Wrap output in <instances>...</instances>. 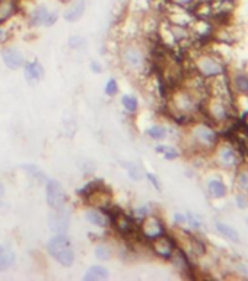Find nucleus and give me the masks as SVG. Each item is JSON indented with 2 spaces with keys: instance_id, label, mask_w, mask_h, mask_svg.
<instances>
[{
  "instance_id": "obj_4",
  "label": "nucleus",
  "mask_w": 248,
  "mask_h": 281,
  "mask_svg": "<svg viewBox=\"0 0 248 281\" xmlns=\"http://www.w3.org/2000/svg\"><path fill=\"white\" fill-rule=\"evenodd\" d=\"M57 18H59L57 12L50 11L49 8L44 6V5H39V6H37V8L31 12L29 24L32 26H51L53 24H56Z\"/></svg>"
},
{
  "instance_id": "obj_21",
  "label": "nucleus",
  "mask_w": 248,
  "mask_h": 281,
  "mask_svg": "<svg viewBox=\"0 0 248 281\" xmlns=\"http://www.w3.org/2000/svg\"><path fill=\"white\" fill-rule=\"evenodd\" d=\"M234 85H235L236 91L239 94H248V75L247 74H238L235 78H234Z\"/></svg>"
},
{
  "instance_id": "obj_15",
  "label": "nucleus",
  "mask_w": 248,
  "mask_h": 281,
  "mask_svg": "<svg viewBox=\"0 0 248 281\" xmlns=\"http://www.w3.org/2000/svg\"><path fill=\"white\" fill-rule=\"evenodd\" d=\"M218 158H219V163L223 167H234L238 163V157H236L235 151L231 148V147H222L218 153Z\"/></svg>"
},
{
  "instance_id": "obj_25",
  "label": "nucleus",
  "mask_w": 248,
  "mask_h": 281,
  "mask_svg": "<svg viewBox=\"0 0 248 281\" xmlns=\"http://www.w3.org/2000/svg\"><path fill=\"white\" fill-rule=\"evenodd\" d=\"M95 255H97V258L101 259V261H107V259L111 258V251H110L107 246L99 244V246H97V249H95Z\"/></svg>"
},
{
  "instance_id": "obj_19",
  "label": "nucleus",
  "mask_w": 248,
  "mask_h": 281,
  "mask_svg": "<svg viewBox=\"0 0 248 281\" xmlns=\"http://www.w3.org/2000/svg\"><path fill=\"white\" fill-rule=\"evenodd\" d=\"M208 189H209V193L213 198H223L228 192L226 185L221 180H211L209 185H208Z\"/></svg>"
},
{
  "instance_id": "obj_13",
  "label": "nucleus",
  "mask_w": 248,
  "mask_h": 281,
  "mask_svg": "<svg viewBox=\"0 0 248 281\" xmlns=\"http://www.w3.org/2000/svg\"><path fill=\"white\" fill-rule=\"evenodd\" d=\"M18 12V0H0V25Z\"/></svg>"
},
{
  "instance_id": "obj_24",
  "label": "nucleus",
  "mask_w": 248,
  "mask_h": 281,
  "mask_svg": "<svg viewBox=\"0 0 248 281\" xmlns=\"http://www.w3.org/2000/svg\"><path fill=\"white\" fill-rule=\"evenodd\" d=\"M148 135L152 139H163L167 136V130L162 126H152L148 130Z\"/></svg>"
},
{
  "instance_id": "obj_34",
  "label": "nucleus",
  "mask_w": 248,
  "mask_h": 281,
  "mask_svg": "<svg viewBox=\"0 0 248 281\" xmlns=\"http://www.w3.org/2000/svg\"><path fill=\"white\" fill-rule=\"evenodd\" d=\"M245 205H247L245 198H244V196H238V206H239V208H244Z\"/></svg>"
},
{
  "instance_id": "obj_17",
  "label": "nucleus",
  "mask_w": 248,
  "mask_h": 281,
  "mask_svg": "<svg viewBox=\"0 0 248 281\" xmlns=\"http://www.w3.org/2000/svg\"><path fill=\"white\" fill-rule=\"evenodd\" d=\"M15 264V254L8 246H0V272L9 269Z\"/></svg>"
},
{
  "instance_id": "obj_27",
  "label": "nucleus",
  "mask_w": 248,
  "mask_h": 281,
  "mask_svg": "<svg viewBox=\"0 0 248 281\" xmlns=\"http://www.w3.org/2000/svg\"><path fill=\"white\" fill-rule=\"evenodd\" d=\"M22 168L26 170L28 173H31L32 178H37V179L39 178V179H43V176H44L43 171H41L37 166H34V164H26V166H22Z\"/></svg>"
},
{
  "instance_id": "obj_6",
  "label": "nucleus",
  "mask_w": 248,
  "mask_h": 281,
  "mask_svg": "<svg viewBox=\"0 0 248 281\" xmlns=\"http://www.w3.org/2000/svg\"><path fill=\"white\" fill-rule=\"evenodd\" d=\"M140 231L145 237H148L150 240L156 239L162 236L165 230H163V226L162 223L155 217H146L143 220V223L140 224Z\"/></svg>"
},
{
  "instance_id": "obj_33",
  "label": "nucleus",
  "mask_w": 248,
  "mask_h": 281,
  "mask_svg": "<svg viewBox=\"0 0 248 281\" xmlns=\"http://www.w3.org/2000/svg\"><path fill=\"white\" fill-rule=\"evenodd\" d=\"M91 69H92V72H97V74L102 72V67H101V64L95 63V62H92V63H91Z\"/></svg>"
},
{
  "instance_id": "obj_7",
  "label": "nucleus",
  "mask_w": 248,
  "mask_h": 281,
  "mask_svg": "<svg viewBox=\"0 0 248 281\" xmlns=\"http://www.w3.org/2000/svg\"><path fill=\"white\" fill-rule=\"evenodd\" d=\"M50 227L56 233H64L69 227V213L64 208L53 209L50 216Z\"/></svg>"
},
{
  "instance_id": "obj_2",
  "label": "nucleus",
  "mask_w": 248,
  "mask_h": 281,
  "mask_svg": "<svg viewBox=\"0 0 248 281\" xmlns=\"http://www.w3.org/2000/svg\"><path fill=\"white\" fill-rule=\"evenodd\" d=\"M108 220H111L112 226L115 227V230L118 231L121 236H132L135 234V221L132 217H129L124 211L118 208H112L108 209Z\"/></svg>"
},
{
  "instance_id": "obj_30",
  "label": "nucleus",
  "mask_w": 248,
  "mask_h": 281,
  "mask_svg": "<svg viewBox=\"0 0 248 281\" xmlns=\"http://www.w3.org/2000/svg\"><path fill=\"white\" fill-rule=\"evenodd\" d=\"M84 43H85V40L82 39V37H79V36H73V37L69 39V44H70L72 47H80Z\"/></svg>"
},
{
  "instance_id": "obj_37",
  "label": "nucleus",
  "mask_w": 248,
  "mask_h": 281,
  "mask_svg": "<svg viewBox=\"0 0 248 281\" xmlns=\"http://www.w3.org/2000/svg\"><path fill=\"white\" fill-rule=\"evenodd\" d=\"M2 208H3V202L0 201V211H2Z\"/></svg>"
},
{
  "instance_id": "obj_29",
  "label": "nucleus",
  "mask_w": 248,
  "mask_h": 281,
  "mask_svg": "<svg viewBox=\"0 0 248 281\" xmlns=\"http://www.w3.org/2000/svg\"><path fill=\"white\" fill-rule=\"evenodd\" d=\"M238 183H239V186H241V189H242V191L248 192V173L247 171H244V173H241V174H239V178H238Z\"/></svg>"
},
{
  "instance_id": "obj_16",
  "label": "nucleus",
  "mask_w": 248,
  "mask_h": 281,
  "mask_svg": "<svg viewBox=\"0 0 248 281\" xmlns=\"http://www.w3.org/2000/svg\"><path fill=\"white\" fill-rule=\"evenodd\" d=\"M110 277L108 274V269H105L104 267H91L88 269L87 274L84 275V280L85 281H101V280H107Z\"/></svg>"
},
{
  "instance_id": "obj_14",
  "label": "nucleus",
  "mask_w": 248,
  "mask_h": 281,
  "mask_svg": "<svg viewBox=\"0 0 248 281\" xmlns=\"http://www.w3.org/2000/svg\"><path fill=\"white\" fill-rule=\"evenodd\" d=\"M123 60L130 67H140L143 64V54L136 47H127L123 51Z\"/></svg>"
},
{
  "instance_id": "obj_5",
  "label": "nucleus",
  "mask_w": 248,
  "mask_h": 281,
  "mask_svg": "<svg viewBox=\"0 0 248 281\" xmlns=\"http://www.w3.org/2000/svg\"><path fill=\"white\" fill-rule=\"evenodd\" d=\"M174 246L175 244L171 240V237L167 236L165 233L162 236H159V237H156V239L152 240V249H153V252L158 256L163 258V259H170L173 256Z\"/></svg>"
},
{
  "instance_id": "obj_1",
  "label": "nucleus",
  "mask_w": 248,
  "mask_h": 281,
  "mask_svg": "<svg viewBox=\"0 0 248 281\" xmlns=\"http://www.w3.org/2000/svg\"><path fill=\"white\" fill-rule=\"evenodd\" d=\"M47 249H49L50 255L53 256L59 264H62L63 267H70L74 262V252L72 243L67 239V236L63 233H59L50 239Z\"/></svg>"
},
{
  "instance_id": "obj_11",
  "label": "nucleus",
  "mask_w": 248,
  "mask_h": 281,
  "mask_svg": "<svg viewBox=\"0 0 248 281\" xmlns=\"http://www.w3.org/2000/svg\"><path fill=\"white\" fill-rule=\"evenodd\" d=\"M85 11H87V0H74L73 3L66 9L63 16L67 22H76L84 16Z\"/></svg>"
},
{
  "instance_id": "obj_3",
  "label": "nucleus",
  "mask_w": 248,
  "mask_h": 281,
  "mask_svg": "<svg viewBox=\"0 0 248 281\" xmlns=\"http://www.w3.org/2000/svg\"><path fill=\"white\" fill-rule=\"evenodd\" d=\"M47 204L51 209H62L66 205V193L62 185L57 180H49L47 182Z\"/></svg>"
},
{
  "instance_id": "obj_35",
  "label": "nucleus",
  "mask_w": 248,
  "mask_h": 281,
  "mask_svg": "<svg viewBox=\"0 0 248 281\" xmlns=\"http://www.w3.org/2000/svg\"><path fill=\"white\" fill-rule=\"evenodd\" d=\"M146 213H148V208H146V206H145V208H139V209H137V216H143V217H145V216H146Z\"/></svg>"
},
{
  "instance_id": "obj_23",
  "label": "nucleus",
  "mask_w": 248,
  "mask_h": 281,
  "mask_svg": "<svg viewBox=\"0 0 248 281\" xmlns=\"http://www.w3.org/2000/svg\"><path fill=\"white\" fill-rule=\"evenodd\" d=\"M156 153L163 154V157H165L167 160H175V158L178 157L177 150H174V148H171V147H163V145L156 147Z\"/></svg>"
},
{
  "instance_id": "obj_18",
  "label": "nucleus",
  "mask_w": 248,
  "mask_h": 281,
  "mask_svg": "<svg viewBox=\"0 0 248 281\" xmlns=\"http://www.w3.org/2000/svg\"><path fill=\"white\" fill-rule=\"evenodd\" d=\"M87 220L91 224H95V226H99V227H105L108 224V217L104 213H101L99 209H91V211H88Z\"/></svg>"
},
{
  "instance_id": "obj_32",
  "label": "nucleus",
  "mask_w": 248,
  "mask_h": 281,
  "mask_svg": "<svg viewBox=\"0 0 248 281\" xmlns=\"http://www.w3.org/2000/svg\"><path fill=\"white\" fill-rule=\"evenodd\" d=\"M194 0H173V3L175 5H178V6H187V5H190V3H193Z\"/></svg>"
},
{
  "instance_id": "obj_9",
  "label": "nucleus",
  "mask_w": 248,
  "mask_h": 281,
  "mask_svg": "<svg viewBox=\"0 0 248 281\" xmlns=\"http://www.w3.org/2000/svg\"><path fill=\"white\" fill-rule=\"evenodd\" d=\"M197 71L204 77H216L222 72V67L212 57H201L197 62Z\"/></svg>"
},
{
  "instance_id": "obj_22",
  "label": "nucleus",
  "mask_w": 248,
  "mask_h": 281,
  "mask_svg": "<svg viewBox=\"0 0 248 281\" xmlns=\"http://www.w3.org/2000/svg\"><path fill=\"white\" fill-rule=\"evenodd\" d=\"M121 102H123L124 109H126L127 112H130V113H135L137 110V106H139V104H137L136 97H133V95H124Z\"/></svg>"
},
{
  "instance_id": "obj_31",
  "label": "nucleus",
  "mask_w": 248,
  "mask_h": 281,
  "mask_svg": "<svg viewBox=\"0 0 248 281\" xmlns=\"http://www.w3.org/2000/svg\"><path fill=\"white\" fill-rule=\"evenodd\" d=\"M146 178L150 180V183H152V185H153V186H155V188H156L158 191H161V185H159L158 179L155 178V174H152V173H148V174H146Z\"/></svg>"
},
{
  "instance_id": "obj_28",
  "label": "nucleus",
  "mask_w": 248,
  "mask_h": 281,
  "mask_svg": "<svg viewBox=\"0 0 248 281\" xmlns=\"http://www.w3.org/2000/svg\"><path fill=\"white\" fill-rule=\"evenodd\" d=\"M117 91H118V87H117V82H115V79H110V81L107 82L105 92H107L108 95H115V94H117Z\"/></svg>"
},
{
  "instance_id": "obj_36",
  "label": "nucleus",
  "mask_w": 248,
  "mask_h": 281,
  "mask_svg": "<svg viewBox=\"0 0 248 281\" xmlns=\"http://www.w3.org/2000/svg\"><path fill=\"white\" fill-rule=\"evenodd\" d=\"M3 193H5V188H3V185L0 183V198L3 196Z\"/></svg>"
},
{
  "instance_id": "obj_8",
  "label": "nucleus",
  "mask_w": 248,
  "mask_h": 281,
  "mask_svg": "<svg viewBox=\"0 0 248 281\" xmlns=\"http://www.w3.org/2000/svg\"><path fill=\"white\" fill-rule=\"evenodd\" d=\"M193 138L197 142L198 145L209 148L212 145L216 144V133L211 128L206 126H198L193 130Z\"/></svg>"
},
{
  "instance_id": "obj_20",
  "label": "nucleus",
  "mask_w": 248,
  "mask_h": 281,
  "mask_svg": "<svg viewBox=\"0 0 248 281\" xmlns=\"http://www.w3.org/2000/svg\"><path fill=\"white\" fill-rule=\"evenodd\" d=\"M216 229H218V231H219L222 236H225L226 239H229V240H232V242H239L238 233H236V230H234L231 226L225 224L222 221H218V223H216Z\"/></svg>"
},
{
  "instance_id": "obj_12",
  "label": "nucleus",
  "mask_w": 248,
  "mask_h": 281,
  "mask_svg": "<svg viewBox=\"0 0 248 281\" xmlns=\"http://www.w3.org/2000/svg\"><path fill=\"white\" fill-rule=\"evenodd\" d=\"M43 77H44V69L38 62H29L25 64V78L31 85L37 84Z\"/></svg>"
},
{
  "instance_id": "obj_10",
  "label": "nucleus",
  "mask_w": 248,
  "mask_h": 281,
  "mask_svg": "<svg viewBox=\"0 0 248 281\" xmlns=\"http://www.w3.org/2000/svg\"><path fill=\"white\" fill-rule=\"evenodd\" d=\"M2 57H3V62L6 63L8 67L11 69H19L22 64H24V56L22 53L15 49V47H8L2 51Z\"/></svg>"
},
{
  "instance_id": "obj_26",
  "label": "nucleus",
  "mask_w": 248,
  "mask_h": 281,
  "mask_svg": "<svg viewBox=\"0 0 248 281\" xmlns=\"http://www.w3.org/2000/svg\"><path fill=\"white\" fill-rule=\"evenodd\" d=\"M126 167V170L129 171V174H130V178L135 180L140 179V170H139V167L136 164H133V163H127V164H123Z\"/></svg>"
}]
</instances>
